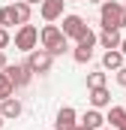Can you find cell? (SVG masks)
<instances>
[{"label": "cell", "mask_w": 126, "mask_h": 130, "mask_svg": "<svg viewBox=\"0 0 126 130\" xmlns=\"http://www.w3.org/2000/svg\"><path fill=\"white\" fill-rule=\"evenodd\" d=\"M39 42H42V48L51 55V58H60L69 52V39L63 36V30L54 24V21H48L42 30H39Z\"/></svg>", "instance_id": "cell-1"}, {"label": "cell", "mask_w": 126, "mask_h": 130, "mask_svg": "<svg viewBox=\"0 0 126 130\" xmlns=\"http://www.w3.org/2000/svg\"><path fill=\"white\" fill-rule=\"evenodd\" d=\"M99 24H102V30H108V27H123V3L120 0H102L99 3Z\"/></svg>", "instance_id": "cell-2"}, {"label": "cell", "mask_w": 126, "mask_h": 130, "mask_svg": "<svg viewBox=\"0 0 126 130\" xmlns=\"http://www.w3.org/2000/svg\"><path fill=\"white\" fill-rule=\"evenodd\" d=\"M39 45V30L33 27L30 21L27 24H18V30H15V48L18 52H33Z\"/></svg>", "instance_id": "cell-3"}, {"label": "cell", "mask_w": 126, "mask_h": 130, "mask_svg": "<svg viewBox=\"0 0 126 130\" xmlns=\"http://www.w3.org/2000/svg\"><path fill=\"white\" fill-rule=\"evenodd\" d=\"M3 73L9 76V82H12L15 88H27V85L33 82V70L27 64H6Z\"/></svg>", "instance_id": "cell-4"}, {"label": "cell", "mask_w": 126, "mask_h": 130, "mask_svg": "<svg viewBox=\"0 0 126 130\" xmlns=\"http://www.w3.org/2000/svg\"><path fill=\"white\" fill-rule=\"evenodd\" d=\"M51 64H54V58L45 52V48H33V52H27V67L33 70V76L39 73H51Z\"/></svg>", "instance_id": "cell-5"}, {"label": "cell", "mask_w": 126, "mask_h": 130, "mask_svg": "<svg viewBox=\"0 0 126 130\" xmlns=\"http://www.w3.org/2000/svg\"><path fill=\"white\" fill-rule=\"evenodd\" d=\"M60 18H63V27H60V30H63L66 39H78V33L87 27L81 15H60Z\"/></svg>", "instance_id": "cell-6"}, {"label": "cell", "mask_w": 126, "mask_h": 130, "mask_svg": "<svg viewBox=\"0 0 126 130\" xmlns=\"http://www.w3.org/2000/svg\"><path fill=\"white\" fill-rule=\"evenodd\" d=\"M63 6H66V0H42L39 3V12H42L45 21H57L63 15Z\"/></svg>", "instance_id": "cell-7"}, {"label": "cell", "mask_w": 126, "mask_h": 130, "mask_svg": "<svg viewBox=\"0 0 126 130\" xmlns=\"http://www.w3.org/2000/svg\"><path fill=\"white\" fill-rule=\"evenodd\" d=\"M87 100H90V109H108V106H111V94H108L105 85H102V88H90Z\"/></svg>", "instance_id": "cell-8"}, {"label": "cell", "mask_w": 126, "mask_h": 130, "mask_svg": "<svg viewBox=\"0 0 126 130\" xmlns=\"http://www.w3.org/2000/svg\"><path fill=\"white\" fill-rule=\"evenodd\" d=\"M21 112H24L21 100H15V97H6V100H0V115H3V121H12V118H18Z\"/></svg>", "instance_id": "cell-9"}, {"label": "cell", "mask_w": 126, "mask_h": 130, "mask_svg": "<svg viewBox=\"0 0 126 130\" xmlns=\"http://www.w3.org/2000/svg\"><path fill=\"white\" fill-rule=\"evenodd\" d=\"M120 39H123V36H120V30H117V27H108V30L96 33V42H99L105 52H108V48H117V45H120Z\"/></svg>", "instance_id": "cell-10"}, {"label": "cell", "mask_w": 126, "mask_h": 130, "mask_svg": "<svg viewBox=\"0 0 126 130\" xmlns=\"http://www.w3.org/2000/svg\"><path fill=\"white\" fill-rule=\"evenodd\" d=\"M105 124L114 127V130H123V127H126V109H123V106H108Z\"/></svg>", "instance_id": "cell-11"}, {"label": "cell", "mask_w": 126, "mask_h": 130, "mask_svg": "<svg viewBox=\"0 0 126 130\" xmlns=\"http://www.w3.org/2000/svg\"><path fill=\"white\" fill-rule=\"evenodd\" d=\"M72 124H78V112H75L72 106H63L60 112H57V121H54V130H66V127H72Z\"/></svg>", "instance_id": "cell-12"}, {"label": "cell", "mask_w": 126, "mask_h": 130, "mask_svg": "<svg viewBox=\"0 0 126 130\" xmlns=\"http://www.w3.org/2000/svg\"><path fill=\"white\" fill-rule=\"evenodd\" d=\"M78 124H84L87 130H99V127H105V115H102L99 109H87V112L81 115Z\"/></svg>", "instance_id": "cell-13"}, {"label": "cell", "mask_w": 126, "mask_h": 130, "mask_svg": "<svg viewBox=\"0 0 126 130\" xmlns=\"http://www.w3.org/2000/svg\"><path fill=\"white\" fill-rule=\"evenodd\" d=\"M120 67H123L120 48H108V52L102 55V70H120Z\"/></svg>", "instance_id": "cell-14"}, {"label": "cell", "mask_w": 126, "mask_h": 130, "mask_svg": "<svg viewBox=\"0 0 126 130\" xmlns=\"http://www.w3.org/2000/svg\"><path fill=\"white\" fill-rule=\"evenodd\" d=\"M72 58H75V64H90V61H93V48H87V45H78V42H75Z\"/></svg>", "instance_id": "cell-15"}, {"label": "cell", "mask_w": 126, "mask_h": 130, "mask_svg": "<svg viewBox=\"0 0 126 130\" xmlns=\"http://www.w3.org/2000/svg\"><path fill=\"white\" fill-rule=\"evenodd\" d=\"M15 24H18L15 9H12V6H0V27H6V30H9V27H15Z\"/></svg>", "instance_id": "cell-16"}, {"label": "cell", "mask_w": 126, "mask_h": 130, "mask_svg": "<svg viewBox=\"0 0 126 130\" xmlns=\"http://www.w3.org/2000/svg\"><path fill=\"white\" fill-rule=\"evenodd\" d=\"M12 9H15V18H18V24H27V21H30V3L18 0V3H12Z\"/></svg>", "instance_id": "cell-17"}, {"label": "cell", "mask_w": 126, "mask_h": 130, "mask_svg": "<svg viewBox=\"0 0 126 130\" xmlns=\"http://www.w3.org/2000/svg\"><path fill=\"white\" fill-rule=\"evenodd\" d=\"M12 94H15V85H12V82H9V76H6V73L0 70V100L12 97Z\"/></svg>", "instance_id": "cell-18"}, {"label": "cell", "mask_w": 126, "mask_h": 130, "mask_svg": "<svg viewBox=\"0 0 126 130\" xmlns=\"http://www.w3.org/2000/svg\"><path fill=\"white\" fill-rule=\"evenodd\" d=\"M75 42H78V45H87V48H93V45H96V33L90 30V27H84V30L78 33V39H75Z\"/></svg>", "instance_id": "cell-19"}, {"label": "cell", "mask_w": 126, "mask_h": 130, "mask_svg": "<svg viewBox=\"0 0 126 130\" xmlns=\"http://www.w3.org/2000/svg\"><path fill=\"white\" fill-rule=\"evenodd\" d=\"M105 85V73H87V88H102Z\"/></svg>", "instance_id": "cell-20"}, {"label": "cell", "mask_w": 126, "mask_h": 130, "mask_svg": "<svg viewBox=\"0 0 126 130\" xmlns=\"http://www.w3.org/2000/svg\"><path fill=\"white\" fill-rule=\"evenodd\" d=\"M9 42H12V36H9V30H6V27H0V48H6Z\"/></svg>", "instance_id": "cell-21"}, {"label": "cell", "mask_w": 126, "mask_h": 130, "mask_svg": "<svg viewBox=\"0 0 126 130\" xmlns=\"http://www.w3.org/2000/svg\"><path fill=\"white\" fill-rule=\"evenodd\" d=\"M114 73H117V85H120V88H126V67L114 70Z\"/></svg>", "instance_id": "cell-22"}, {"label": "cell", "mask_w": 126, "mask_h": 130, "mask_svg": "<svg viewBox=\"0 0 126 130\" xmlns=\"http://www.w3.org/2000/svg\"><path fill=\"white\" fill-rule=\"evenodd\" d=\"M9 64V61H6V52H3V48H0V70H3V67Z\"/></svg>", "instance_id": "cell-23"}, {"label": "cell", "mask_w": 126, "mask_h": 130, "mask_svg": "<svg viewBox=\"0 0 126 130\" xmlns=\"http://www.w3.org/2000/svg\"><path fill=\"white\" fill-rule=\"evenodd\" d=\"M117 48H120V55H123V58H126V36H123V39H120V45H117Z\"/></svg>", "instance_id": "cell-24"}, {"label": "cell", "mask_w": 126, "mask_h": 130, "mask_svg": "<svg viewBox=\"0 0 126 130\" xmlns=\"http://www.w3.org/2000/svg\"><path fill=\"white\" fill-rule=\"evenodd\" d=\"M66 130H87L84 124H72V127H66Z\"/></svg>", "instance_id": "cell-25"}, {"label": "cell", "mask_w": 126, "mask_h": 130, "mask_svg": "<svg viewBox=\"0 0 126 130\" xmlns=\"http://www.w3.org/2000/svg\"><path fill=\"white\" fill-rule=\"evenodd\" d=\"M24 3H30V6H36V3H42V0H24Z\"/></svg>", "instance_id": "cell-26"}, {"label": "cell", "mask_w": 126, "mask_h": 130, "mask_svg": "<svg viewBox=\"0 0 126 130\" xmlns=\"http://www.w3.org/2000/svg\"><path fill=\"white\" fill-rule=\"evenodd\" d=\"M99 130H114V127H108V124H105V127H99Z\"/></svg>", "instance_id": "cell-27"}, {"label": "cell", "mask_w": 126, "mask_h": 130, "mask_svg": "<svg viewBox=\"0 0 126 130\" xmlns=\"http://www.w3.org/2000/svg\"><path fill=\"white\" fill-rule=\"evenodd\" d=\"M87 3H102V0H87Z\"/></svg>", "instance_id": "cell-28"}, {"label": "cell", "mask_w": 126, "mask_h": 130, "mask_svg": "<svg viewBox=\"0 0 126 130\" xmlns=\"http://www.w3.org/2000/svg\"><path fill=\"white\" fill-rule=\"evenodd\" d=\"M0 127H3V115H0Z\"/></svg>", "instance_id": "cell-29"}, {"label": "cell", "mask_w": 126, "mask_h": 130, "mask_svg": "<svg viewBox=\"0 0 126 130\" xmlns=\"http://www.w3.org/2000/svg\"><path fill=\"white\" fill-rule=\"evenodd\" d=\"M66 3H72V0H66Z\"/></svg>", "instance_id": "cell-30"}, {"label": "cell", "mask_w": 126, "mask_h": 130, "mask_svg": "<svg viewBox=\"0 0 126 130\" xmlns=\"http://www.w3.org/2000/svg\"><path fill=\"white\" fill-rule=\"evenodd\" d=\"M123 9H126V3H123Z\"/></svg>", "instance_id": "cell-31"}, {"label": "cell", "mask_w": 126, "mask_h": 130, "mask_svg": "<svg viewBox=\"0 0 126 130\" xmlns=\"http://www.w3.org/2000/svg\"><path fill=\"white\" fill-rule=\"evenodd\" d=\"M123 109H126V106H123Z\"/></svg>", "instance_id": "cell-32"}, {"label": "cell", "mask_w": 126, "mask_h": 130, "mask_svg": "<svg viewBox=\"0 0 126 130\" xmlns=\"http://www.w3.org/2000/svg\"><path fill=\"white\" fill-rule=\"evenodd\" d=\"M123 130H126V127H123Z\"/></svg>", "instance_id": "cell-33"}]
</instances>
